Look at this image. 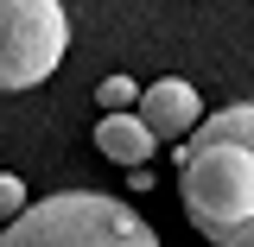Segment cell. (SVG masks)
<instances>
[{
    "label": "cell",
    "mask_w": 254,
    "mask_h": 247,
    "mask_svg": "<svg viewBox=\"0 0 254 247\" xmlns=\"http://www.w3.org/2000/svg\"><path fill=\"white\" fill-rule=\"evenodd\" d=\"M95 146H102V158H115V165H146L153 146H165V140L146 127L140 108H102V121H95Z\"/></svg>",
    "instance_id": "obj_5"
},
{
    "label": "cell",
    "mask_w": 254,
    "mask_h": 247,
    "mask_svg": "<svg viewBox=\"0 0 254 247\" xmlns=\"http://www.w3.org/2000/svg\"><path fill=\"white\" fill-rule=\"evenodd\" d=\"M140 114H146V127H153L159 140H190L197 133V121H203V101H197V89H190L185 76H159L153 89L140 95Z\"/></svg>",
    "instance_id": "obj_4"
},
{
    "label": "cell",
    "mask_w": 254,
    "mask_h": 247,
    "mask_svg": "<svg viewBox=\"0 0 254 247\" xmlns=\"http://www.w3.org/2000/svg\"><path fill=\"white\" fill-rule=\"evenodd\" d=\"M185 222L216 247H254V101L203 114L178 146Z\"/></svg>",
    "instance_id": "obj_1"
},
{
    "label": "cell",
    "mask_w": 254,
    "mask_h": 247,
    "mask_svg": "<svg viewBox=\"0 0 254 247\" xmlns=\"http://www.w3.org/2000/svg\"><path fill=\"white\" fill-rule=\"evenodd\" d=\"M153 247V222L133 216L121 197L102 190H58L6 222V247Z\"/></svg>",
    "instance_id": "obj_2"
},
{
    "label": "cell",
    "mask_w": 254,
    "mask_h": 247,
    "mask_svg": "<svg viewBox=\"0 0 254 247\" xmlns=\"http://www.w3.org/2000/svg\"><path fill=\"white\" fill-rule=\"evenodd\" d=\"M140 83H133V76H102V83H95V101H102V108H140Z\"/></svg>",
    "instance_id": "obj_6"
},
{
    "label": "cell",
    "mask_w": 254,
    "mask_h": 247,
    "mask_svg": "<svg viewBox=\"0 0 254 247\" xmlns=\"http://www.w3.org/2000/svg\"><path fill=\"white\" fill-rule=\"evenodd\" d=\"M70 51L64 0H0V83L19 95L38 89Z\"/></svg>",
    "instance_id": "obj_3"
},
{
    "label": "cell",
    "mask_w": 254,
    "mask_h": 247,
    "mask_svg": "<svg viewBox=\"0 0 254 247\" xmlns=\"http://www.w3.org/2000/svg\"><path fill=\"white\" fill-rule=\"evenodd\" d=\"M0 209H6V222H13V216H26V209H32V203H26V184H19L13 171H0Z\"/></svg>",
    "instance_id": "obj_7"
}]
</instances>
